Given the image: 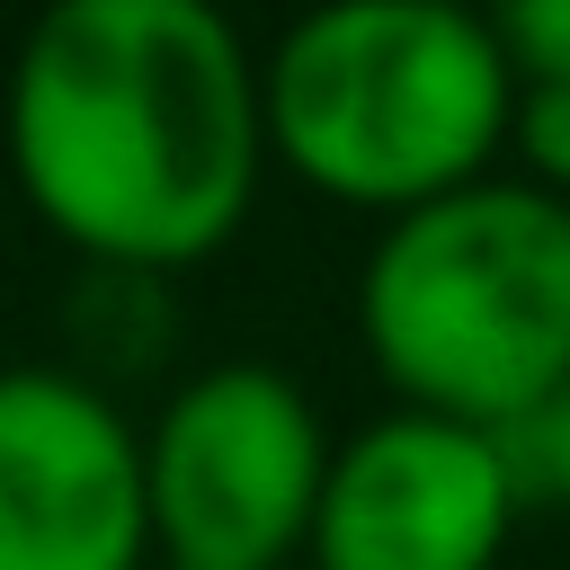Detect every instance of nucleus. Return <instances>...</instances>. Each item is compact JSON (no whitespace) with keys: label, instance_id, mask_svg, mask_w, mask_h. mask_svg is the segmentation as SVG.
<instances>
[{"label":"nucleus","instance_id":"0eeeda50","mask_svg":"<svg viewBox=\"0 0 570 570\" xmlns=\"http://www.w3.org/2000/svg\"><path fill=\"white\" fill-rule=\"evenodd\" d=\"M499 454H508L517 508L570 517V374H561V383H552L517 428H499Z\"/></svg>","mask_w":570,"mask_h":570},{"label":"nucleus","instance_id":"39448f33","mask_svg":"<svg viewBox=\"0 0 570 570\" xmlns=\"http://www.w3.org/2000/svg\"><path fill=\"white\" fill-rule=\"evenodd\" d=\"M517 481L499 436L383 410L330 445L312 508V570H499L517 534Z\"/></svg>","mask_w":570,"mask_h":570},{"label":"nucleus","instance_id":"20e7f679","mask_svg":"<svg viewBox=\"0 0 570 570\" xmlns=\"http://www.w3.org/2000/svg\"><path fill=\"white\" fill-rule=\"evenodd\" d=\"M330 428L276 365H205L142 428V508L169 570H285L312 543Z\"/></svg>","mask_w":570,"mask_h":570},{"label":"nucleus","instance_id":"f257e3e1","mask_svg":"<svg viewBox=\"0 0 570 570\" xmlns=\"http://www.w3.org/2000/svg\"><path fill=\"white\" fill-rule=\"evenodd\" d=\"M0 151L98 276H187L258 205V53L205 0H62L18 36Z\"/></svg>","mask_w":570,"mask_h":570},{"label":"nucleus","instance_id":"1a4fd4ad","mask_svg":"<svg viewBox=\"0 0 570 570\" xmlns=\"http://www.w3.org/2000/svg\"><path fill=\"white\" fill-rule=\"evenodd\" d=\"M508 151L525 160V187H543V196L570 205V89H517Z\"/></svg>","mask_w":570,"mask_h":570},{"label":"nucleus","instance_id":"7ed1b4c3","mask_svg":"<svg viewBox=\"0 0 570 570\" xmlns=\"http://www.w3.org/2000/svg\"><path fill=\"white\" fill-rule=\"evenodd\" d=\"M356 347L392 410L517 428L570 374V205L525 178H472L392 214L356 267Z\"/></svg>","mask_w":570,"mask_h":570},{"label":"nucleus","instance_id":"6e6552de","mask_svg":"<svg viewBox=\"0 0 570 570\" xmlns=\"http://www.w3.org/2000/svg\"><path fill=\"white\" fill-rule=\"evenodd\" d=\"M517 89H570V0H517L490 18Z\"/></svg>","mask_w":570,"mask_h":570},{"label":"nucleus","instance_id":"423d86ee","mask_svg":"<svg viewBox=\"0 0 570 570\" xmlns=\"http://www.w3.org/2000/svg\"><path fill=\"white\" fill-rule=\"evenodd\" d=\"M142 561V428L71 365H0V570Z\"/></svg>","mask_w":570,"mask_h":570},{"label":"nucleus","instance_id":"f03ea898","mask_svg":"<svg viewBox=\"0 0 570 570\" xmlns=\"http://www.w3.org/2000/svg\"><path fill=\"white\" fill-rule=\"evenodd\" d=\"M517 71L454 0H338L258 53L267 160L356 214H419L508 151Z\"/></svg>","mask_w":570,"mask_h":570}]
</instances>
